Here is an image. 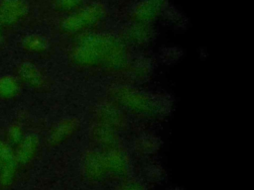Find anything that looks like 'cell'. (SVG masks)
Wrapping results in <instances>:
<instances>
[{
    "mask_svg": "<svg viewBox=\"0 0 254 190\" xmlns=\"http://www.w3.org/2000/svg\"><path fill=\"white\" fill-rule=\"evenodd\" d=\"M22 46L25 49L39 52L45 50L49 47V42L44 36L32 34L26 36L22 40Z\"/></svg>",
    "mask_w": 254,
    "mask_h": 190,
    "instance_id": "8992f818",
    "label": "cell"
},
{
    "mask_svg": "<svg viewBox=\"0 0 254 190\" xmlns=\"http://www.w3.org/2000/svg\"><path fill=\"white\" fill-rule=\"evenodd\" d=\"M166 0H141L132 9L131 17L136 24L147 25L152 22L163 8Z\"/></svg>",
    "mask_w": 254,
    "mask_h": 190,
    "instance_id": "3957f363",
    "label": "cell"
},
{
    "mask_svg": "<svg viewBox=\"0 0 254 190\" xmlns=\"http://www.w3.org/2000/svg\"><path fill=\"white\" fill-rule=\"evenodd\" d=\"M19 91L18 79L11 75L0 77V97L9 99L14 97Z\"/></svg>",
    "mask_w": 254,
    "mask_h": 190,
    "instance_id": "52a82bcc",
    "label": "cell"
},
{
    "mask_svg": "<svg viewBox=\"0 0 254 190\" xmlns=\"http://www.w3.org/2000/svg\"><path fill=\"white\" fill-rule=\"evenodd\" d=\"M29 4L25 0H1L0 24L13 26L24 19L29 13Z\"/></svg>",
    "mask_w": 254,
    "mask_h": 190,
    "instance_id": "7a4b0ae2",
    "label": "cell"
},
{
    "mask_svg": "<svg viewBox=\"0 0 254 190\" xmlns=\"http://www.w3.org/2000/svg\"><path fill=\"white\" fill-rule=\"evenodd\" d=\"M85 4V0H53V7L61 13L70 14Z\"/></svg>",
    "mask_w": 254,
    "mask_h": 190,
    "instance_id": "9c48e42d",
    "label": "cell"
},
{
    "mask_svg": "<svg viewBox=\"0 0 254 190\" xmlns=\"http://www.w3.org/2000/svg\"><path fill=\"white\" fill-rule=\"evenodd\" d=\"M16 170H17V161L15 157L7 161L0 168V184L2 187H7L14 181Z\"/></svg>",
    "mask_w": 254,
    "mask_h": 190,
    "instance_id": "ba28073f",
    "label": "cell"
},
{
    "mask_svg": "<svg viewBox=\"0 0 254 190\" xmlns=\"http://www.w3.org/2000/svg\"><path fill=\"white\" fill-rule=\"evenodd\" d=\"M14 157V152L11 146L0 140V168L10 159Z\"/></svg>",
    "mask_w": 254,
    "mask_h": 190,
    "instance_id": "8fae6325",
    "label": "cell"
},
{
    "mask_svg": "<svg viewBox=\"0 0 254 190\" xmlns=\"http://www.w3.org/2000/svg\"><path fill=\"white\" fill-rule=\"evenodd\" d=\"M19 76L22 80L33 86H38L42 83V75L38 68L31 62H23L18 69Z\"/></svg>",
    "mask_w": 254,
    "mask_h": 190,
    "instance_id": "5b68a950",
    "label": "cell"
},
{
    "mask_svg": "<svg viewBox=\"0 0 254 190\" xmlns=\"http://www.w3.org/2000/svg\"><path fill=\"white\" fill-rule=\"evenodd\" d=\"M39 140L36 135L31 134L27 137H24L23 140L17 144V149L14 153V157L17 163H27L36 152Z\"/></svg>",
    "mask_w": 254,
    "mask_h": 190,
    "instance_id": "277c9868",
    "label": "cell"
},
{
    "mask_svg": "<svg viewBox=\"0 0 254 190\" xmlns=\"http://www.w3.org/2000/svg\"><path fill=\"white\" fill-rule=\"evenodd\" d=\"M104 16L105 7L103 4L98 2L84 4L78 10L64 18L60 24V28L65 34L82 33L97 25Z\"/></svg>",
    "mask_w": 254,
    "mask_h": 190,
    "instance_id": "6da1fadb",
    "label": "cell"
},
{
    "mask_svg": "<svg viewBox=\"0 0 254 190\" xmlns=\"http://www.w3.org/2000/svg\"><path fill=\"white\" fill-rule=\"evenodd\" d=\"M2 25L0 24V42L2 41V39H3V33H2V27H1Z\"/></svg>",
    "mask_w": 254,
    "mask_h": 190,
    "instance_id": "7c38bea8",
    "label": "cell"
},
{
    "mask_svg": "<svg viewBox=\"0 0 254 190\" xmlns=\"http://www.w3.org/2000/svg\"><path fill=\"white\" fill-rule=\"evenodd\" d=\"M6 136H7V139H8V142H10V144L17 145L23 140L24 133H23L21 126L19 124L14 123L9 126Z\"/></svg>",
    "mask_w": 254,
    "mask_h": 190,
    "instance_id": "30bf717a",
    "label": "cell"
}]
</instances>
